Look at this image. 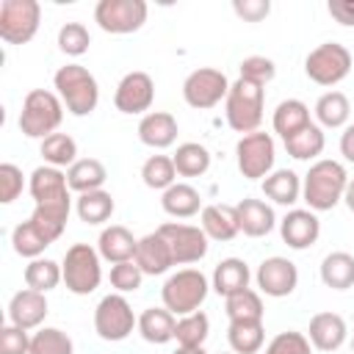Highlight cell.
Masks as SVG:
<instances>
[{"label":"cell","instance_id":"obj_36","mask_svg":"<svg viewBox=\"0 0 354 354\" xmlns=\"http://www.w3.org/2000/svg\"><path fill=\"white\" fill-rule=\"evenodd\" d=\"M348 113H351V105H348L346 94H340V91H326L315 102V116H318V122L324 127H340V124H346Z\"/></svg>","mask_w":354,"mask_h":354},{"label":"cell","instance_id":"obj_23","mask_svg":"<svg viewBox=\"0 0 354 354\" xmlns=\"http://www.w3.org/2000/svg\"><path fill=\"white\" fill-rule=\"evenodd\" d=\"M202 230L213 241H232L241 232L235 207L232 205H207V207H202Z\"/></svg>","mask_w":354,"mask_h":354},{"label":"cell","instance_id":"obj_2","mask_svg":"<svg viewBox=\"0 0 354 354\" xmlns=\"http://www.w3.org/2000/svg\"><path fill=\"white\" fill-rule=\"evenodd\" d=\"M55 88H58V97L64 100L66 111L75 113V116H86V113H91L97 108V100H100L97 80L80 64L61 66L55 72Z\"/></svg>","mask_w":354,"mask_h":354},{"label":"cell","instance_id":"obj_45","mask_svg":"<svg viewBox=\"0 0 354 354\" xmlns=\"http://www.w3.org/2000/svg\"><path fill=\"white\" fill-rule=\"evenodd\" d=\"M274 75H277V66L266 55H249V58L241 61V77L249 80V83L266 86L268 80H274Z\"/></svg>","mask_w":354,"mask_h":354},{"label":"cell","instance_id":"obj_10","mask_svg":"<svg viewBox=\"0 0 354 354\" xmlns=\"http://www.w3.org/2000/svg\"><path fill=\"white\" fill-rule=\"evenodd\" d=\"M136 324L138 321H136L127 299L119 293L105 296L94 310V329L102 340H124Z\"/></svg>","mask_w":354,"mask_h":354},{"label":"cell","instance_id":"obj_1","mask_svg":"<svg viewBox=\"0 0 354 354\" xmlns=\"http://www.w3.org/2000/svg\"><path fill=\"white\" fill-rule=\"evenodd\" d=\"M346 185H348L346 169L337 160H318L310 166L304 177V185H301L304 202L313 210H332L343 199Z\"/></svg>","mask_w":354,"mask_h":354},{"label":"cell","instance_id":"obj_31","mask_svg":"<svg viewBox=\"0 0 354 354\" xmlns=\"http://www.w3.org/2000/svg\"><path fill=\"white\" fill-rule=\"evenodd\" d=\"M263 194L277 205H293L301 194V183H299L296 171L279 169V171H274L263 180Z\"/></svg>","mask_w":354,"mask_h":354},{"label":"cell","instance_id":"obj_29","mask_svg":"<svg viewBox=\"0 0 354 354\" xmlns=\"http://www.w3.org/2000/svg\"><path fill=\"white\" fill-rule=\"evenodd\" d=\"M321 279L332 290H346L354 285V257L348 252H332L321 263Z\"/></svg>","mask_w":354,"mask_h":354},{"label":"cell","instance_id":"obj_37","mask_svg":"<svg viewBox=\"0 0 354 354\" xmlns=\"http://www.w3.org/2000/svg\"><path fill=\"white\" fill-rule=\"evenodd\" d=\"M111 213H113V199L102 188L100 191L80 194V199H77V216H80V221H86V224H102V221L111 218Z\"/></svg>","mask_w":354,"mask_h":354},{"label":"cell","instance_id":"obj_6","mask_svg":"<svg viewBox=\"0 0 354 354\" xmlns=\"http://www.w3.org/2000/svg\"><path fill=\"white\" fill-rule=\"evenodd\" d=\"M64 282L72 293L77 296H86V293H94L100 279H102V271H100V254L88 246V243H75L66 249V257H64Z\"/></svg>","mask_w":354,"mask_h":354},{"label":"cell","instance_id":"obj_21","mask_svg":"<svg viewBox=\"0 0 354 354\" xmlns=\"http://www.w3.org/2000/svg\"><path fill=\"white\" fill-rule=\"evenodd\" d=\"M138 138L152 149H166L177 138V119L166 111H152L138 122Z\"/></svg>","mask_w":354,"mask_h":354},{"label":"cell","instance_id":"obj_9","mask_svg":"<svg viewBox=\"0 0 354 354\" xmlns=\"http://www.w3.org/2000/svg\"><path fill=\"white\" fill-rule=\"evenodd\" d=\"M94 19L105 33H133L147 22L144 0H100Z\"/></svg>","mask_w":354,"mask_h":354},{"label":"cell","instance_id":"obj_48","mask_svg":"<svg viewBox=\"0 0 354 354\" xmlns=\"http://www.w3.org/2000/svg\"><path fill=\"white\" fill-rule=\"evenodd\" d=\"M0 354H30V337L19 326H3L0 329Z\"/></svg>","mask_w":354,"mask_h":354},{"label":"cell","instance_id":"obj_14","mask_svg":"<svg viewBox=\"0 0 354 354\" xmlns=\"http://www.w3.org/2000/svg\"><path fill=\"white\" fill-rule=\"evenodd\" d=\"M152 100H155V83L147 72L124 75L113 94V105L122 113H144V111H149Z\"/></svg>","mask_w":354,"mask_h":354},{"label":"cell","instance_id":"obj_49","mask_svg":"<svg viewBox=\"0 0 354 354\" xmlns=\"http://www.w3.org/2000/svg\"><path fill=\"white\" fill-rule=\"evenodd\" d=\"M22 191V171L14 163H0V202L8 205Z\"/></svg>","mask_w":354,"mask_h":354},{"label":"cell","instance_id":"obj_13","mask_svg":"<svg viewBox=\"0 0 354 354\" xmlns=\"http://www.w3.org/2000/svg\"><path fill=\"white\" fill-rule=\"evenodd\" d=\"M158 232L166 238L174 263H196L207 254V235L199 227L191 224H177V221H166L158 227Z\"/></svg>","mask_w":354,"mask_h":354},{"label":"cell","instance_id":"obj_46","mask_svg":"<svg viewBox=\"0 0 354 354\" xmlns=\"http://www.w3.org/2000/svg\"><path fill=\"white\" fill-rule=\"evenodd\" d=\"M141 277H144V271L138 268V263H136V260L113 263V268H111V285H113L116 290H122V293L141 288Z\"/></svg>","mask_w":354,"mask_h":354},{"label":"cell","instance_id":"obj_41","mask_svg":"<svg viewBox=\"0 0 354 354\" xmlns=\"http://www.w3.org/2000/svg\"><path fill=\"white\" fill-rule=\"evenodd\" d=\"M41 155L50 166H72L75 163V155H77V144L75 138H69L66 133H53L41 141Z\"/></svg>","mask_w":354,"mask_h":354},{"label":"cell","instance_id":"obj_26","mask_svg":"<svg viewBox=\"0 0 354 354\" xmlns=\"http://www.w3.org/2000/svg\"><path fill=\"white\" fill-rule=\"evenodd\" d=\"M108 171L100 160L94 158H83V160H75L66 171V183L72 191H80V194H88V191H100L102 183H105Z\"/></svg>","mask_w":354,"mask_h":354},{"label":"cell","instance_id":"obj_8","mask_svg":"<svg viewBox=\"0 0 354 354\" xmlns=\"http://www.w3.org/2000/svg\"><path fill=\"white\" fill-rule=\"evenodd\" d=\"M41 8L36 0H3L0 3V39L8 44H25L39 30Z\"/></svg>","mask_w":354,"mask_h":354},{"label":"cell","instance_id":"obj_28","mask_svg":"<svg viewBox=\"0 0 354 354\" xmlns=\"http://www.w3.org/2000/svg\"><path fill=\"white\" fill-rule=\"evenodd\" d=\"M213 288L221 296H232V293L249 288V268H246V263L238 260V257L221 260L216 266V271H213Z\"/></svg>","mask_w":354,"mask_h":354},{"label":"cell","instance_id":"obj_50","mask_svg":"<svg viewBox=\"0 0 354 354\" xmlns=\"http://www.w3.org/2000/svg\"><path fill=\"white\" fill-rule=\"evenodd\" d=\"M232 8H235V14L243 17L246 22H260L263 17H268L271 3H268V0H235Z\"/></svg>","mask_w":354,"mask_h":354},{"label":"cell","instance_id":"obj_34","mask_svg":"<svg viewBox=\"0 0 354 354\" xmlns=\"http://www.w3.org/2000/svg\"><path fill=\"white\" fill-rule=\"evenodd\" d=\"M285 149L296 160H310V158L321 155L324 152V133H321V127L318 124H307L296 136L285 138Z\"/></svg>","mask_w":354,"mask_h":354},{"label":"cell","instance_id":"obj_52","mask_svg":"<svg viewBox=\"0 0 354 354\" xmlns=\"http://www.w3.org/2000/svg\"><path fill=\"white\" fill-rule=\"evenodd\" d=\"M340 152L346 155V160H351V163H354V124H351V127H346V133L340 136Z\"/></svg>","mask_w":354,"mask_h":354},{"label":"cell","instance_id":"obj_33","mask_svg":"<svg viewBox=\"0 0 354 354\" xmlns=\"http://www.w3.org/2000/svg\"><path fill=\"white\" fill-rule=\"evenodd\" d=\"M263 324L260 321H230L227 340L235 354H254L263 346Z\"/></svg>","mask_w":354,"mask_h":354},{"label":"cell","instance_id":"obj_32","mask_svg":"<svg viewBox=\"0 0 354 354\" xmlns=\"http://www.w3.org/2000/svg\"><path fill=\"white\" fill-rule=\"evenodd\" d=\"M171 160H174L177 174H183V177H199L210 169V152L196 141L180 144L177 152L171 155Z\"/></svg>","mask_w":354,"mask_h":354},{"label":"cell","instance_id":"obj_11","mask_svg":"<svg viewBox=\"0 0 354 354\" xmlns=\"http://www.w3.org/2000/svg\"><path fill=\"white\" fill-rule=\"evenodd\" d=\"M230 94V83H227V75L218 72V69H210V66H202V69H194L185 83H183V97L191 108H213L216 102H221V97Z\"/></svg>","mask_w":354,"mask_h":354},{"label":"cell","instance_id":"obj_54","mask_svg":"<svg viewBox=\"0 0 354 354\" xmlns=\"http://www.w3.org/2000/svg\"><path fill=\"white\" fill-rule=\"evenodd\" d=\"M174 354H207V351H205L202 346H199V348H183V346H180V348H177Z\"/></svg>","mask_w":354,"mask_h":354},{"label":"cell","instance_id":"obj_5","mask_svg":"<svg viewBox=\"0 0 354 354\" xmlns=\"http://www.w3.org/2000/svg\"><path fill=\"white\" fill-rule=\"evenodd\" d=\"M160 296H163V304H166L169 313L191 315V313H196V307L207 296V279L196 268H183V271H177L166 279Z\"/></svg>","mask_w":354,"mask_h":354},{"label":"cell","instance_id":"obj_27","mask_svg":"<svg viewBox=\"0 0 354 354\" xmlns=\"http://www.w3.org/2000/svg\"><path fill=\"white\" fill-rule=\"evenodd\" d=\"M163 210L174 218H188L194 213H199L202 207V196L194 185H185V183H174L171 188L163 191Z\"/></svg>","mask_w":354,"mask_h":354},{"label":"cell","instance_id":"obj_30","mask_svg":"<svg viewBox=\"0 0 354 354\" xmlns=\"http://www.w3.org/2000/svg\"><path fill=\"white\" fill-rule=\"evenodd\" d=\"M307 124H313V122H310V111H307V105L301 100H285V102L277 105V111H274V130L282 136V141L296 136Z\"/></svg>","mask_w":354,"mask_h":354},{"label":"cell","instance_id":"obj_42","mask_svg":"<svg viewBox=\"0 0 354 354\" xmlns=\"http://www.w3.org/2000/svg\"><path fill=\"white\" fill-rule=\"evenodd\" d=\"M141 177L149 188L155 191H166L174 185V177H177V169H174V160L166 158V155H152L144 166H141Z\"/></svg>","mask_w":354,"mask_h":354},{"label":"cell","instance_id":"obj_53","mask_svg":"<svg viewBox=\"0 0 354 354\" xmlns=\"http://www.w3.org/2000/svg\"><path fill=\"white\" fill-rule=\"evenodd\" d=\"M343 199H346V207L354 213V180H348V185H346V194H343Z\"/></svg>","mask_w":354,"mask_h":354},{"label":"cell","instance_id":"obj_20","mask_svg":"<svg viewBox=\"0 0 354 354\" xmlns=\"http://www.w3.org/2000/svg\"><path fill=\"white\" fill-rule=\"evenodd\" d=\"M310 343L318 351H335L346 343V321L337 313H315L310 318Z\"/></svg>","mask_w":354,"mask_h":354},{"label":"cell","instance_id":"obj_25","mask_svg":"<svg viewBox=\"0 0 354 354\" xmlns=\"http://www.w3.org/2000/svg\"><path fill=\"white\" fill-rule=\"evenodd\" d=\"M174 326H177L174 313H169L166 307H149V310H144L141 318H138V332H141V337H144L147 343H155V346L169 343V340L174 337Z\"/></svg>","mask_w":354,"mask_h":354},{"label":"cell","instance_id":"obj_17","mask_svg":"<svg viewBox=\"0 0 354 354\" xmlns=\"http://www.w3.org/2000/svg\"><path fill=\"white\" fill-rule=\"evenodd\" d=\"M44 315H47V299H44V293L30 290V288L14 293V299L8 304V318H11L14 326H19V329L28 332V329L39 326L44 321Z\"/></svg>","mask_w":354,"mask_h":354},{"label":"cell","instance_id":"obj_44","mask_svg":"<svg viewBox=\"0 0 354 354\" xmlns=\"http://www.w3.org/2000/svg\"><path fill=\"white\" fill-rule=\"evenodd\" d=\"M88 44H91V36L86 30V25H80V22H66L58 30V47L66 55H83L88 50Z\"/></svg>","mask_w":354,"mask_h":354},{"label":"cell","instance_id":"obj_51","mask_svg":"<svg viewBox=\"0 0 354 354\" xmlns=\"http://www.w3.org/2000/svg\"><path fill=\"white\" fill-rule=\"evenodd\" d=\"M326 8L340 25H354V0H329Z\"/></svg>","mask_w":354,"mask_h":354},{"label":"cell","instance_id":"obj_35","mask_svg":"<svg viewBox=\"0 0 354 354\" xmlns=\"http://www.w3.org/2000/svg\"><path fill=\"white\" fill-rule=\"evenodd\" d=\"M64 279V271L55 260H30L28 268H25V285L30 290H39V293H47L53 290L58 282Z\"/></svg>","mask_w":354,"mask_h":354},{"label":"cell","instance_id":"obj_18","mask_svg":"<svg viewBox=\"0 0 354 354\" xmlns=\"http://www.w3.org/2000/svg\"><path fill=\"white\" fill-rule=\"evenodd\" d=\"M30 196L36 205H50V202H69V183L66 174H61L55 166H39L30 174Z\"/></svg>","mask_w":354,"mask_h":354},{"label":"cell","instance_id":"obj_16","mask_svg":"<svg viewBox=\"0 0 354 354\" xmlns=\"http://www.w3.org/2000/svg\"><path fill=\"white\" fill-rule=\"evenodd\" d=\"M282 241L290 246V249H307L318 241L321 235V221L315 218V213L310 210H290L285 218H282Z\"/></svg>","mask_w":354,"mask_h":354},{"label":"cell","instance_id":"obj_38","mask_svg":"<svg viewBox=\"0 0 354 354\" xmlns=\"http://www.w3.org/2000/svg\"><path fill=\"white\" fill-rule=\"evenodd\" d=\"M207 329H210V321L205 313H191V315H183L174 326V337L183 348H199L207 337Z\"/></svg>","mask_w":354,"mask_h":354},{"label":"cell","instance_id":"obj_12","mask_svg":"<svg viewBox=\"0 0 354 354\" xmlns=\"http://www.w3.org/2000/svg\"><path fill=\"white\" fill-rule=\"evenodd\" d=\"M238 169L246 180L268 177L274 166V138L268 133H249L238 141Z\"/></svg>","mask_w":354,"mask_h":354},{"label":"cell","instance_id":"obj_43","mask_svg":"<svg viewBox=\"0 0 354 354\" xmlns=\"http://www.w3.org/2000/svg\"><path fill=\"white\" fill-rule=\"evenodd\" d=\"M30 354H72V340L66 332L47 326L30 337Z\"/></svg>","mask_w":354,"mask_h":354},{"label":"cell","instance_id":"obj_22","mask_svg":"<svg viewBox=\"0 0 354 354\" xmlns=\"http://www.w3.org/2000/svg\"><path fill=\"white\" fill-rule=\"evenodd\" d=\"M235 213H238V227L243 235L249 238H260V235H268L274 230V210L260 202V199H243L235 205Z\"/></svg>","mask_w":354,"mask_h":354},{"label":"cell","instance_id":"obj_4","mask_svg":"<svg viewBox=\"0 0 354 354\" xmlns=\"http://www.w3.org/2000/svg\"><path fill=\"white\" fill-rule=\"evenodd\" d=\"M227 122L235 133H254L263 122V86L238 77L227 94Z\"/></svg>","mask_w":354,"mask_h":354},{"label":"cell","instance_id":"obj_47","mask_svg":"<svg viewBox=\"0 0 354 354\" xmlns=\"http://www.w3.org/2000/svg\"><path fill=\"white\" fill-rule=\"evenodd\" d=\"M266 354H310V340L301 332H279L268 343Z\"/></svg>","mask_w":354,"mask_h":354},{"label":"cell","instance_id":"obj_39","mask_svg":"<svg viewBox=\"0 0 354 354\" xmlns=\"http://www.w3.org/2000/svg\"><path fill=\"white\" fill-rule=\"evenodd\" d=\"M11 243H14V252H17V254H22V257H39V254L50 246V241L39 232V227H36L30 218L14 227Z\"/></svg>","mask_w":354,"mask_h":354},{"label":"cell","instance_id":"obj_55","mask_svg":"<svg viewBox=\"0 0 354 354\" xmlns=\"http://www.w3.org/2000/svg\"><path fill=\"white\" fill-rule=\"evenodd\" d=\"M351 346H354V343H351Z\"/></svg>","mask_w":354,"mask_h":354},{"label":"cell","instance_id":"obj_40","mask_svg":"<svg viewBox=\"0 0 354 354\" xmlns=\"http://www.w3.org/2000/svg\"><path fill=\"white\" fill-rule=\"evenodd\" d=\"M227 315H230V321H260L263 301L252 288H243V290L227 296Z\"/></svg>","mask_w":354,"mask_h":354},{"label":"cell","instance_id":"obj_7","mask_svg":"<svg viewBox=\"0 0 354 354\" xmlns=\"http://www.w3.org/2000/svg\"><path fill=\"white\" fill-rule=\"evenodd\" d=\"M304 72L313 83L318 86H335L340 83L348 72H351V53L337 44V41H326V44H318L307 61H304Z\"/></svg>","mask_w":354,"mask_h":354},{"label":"cell","instance_id":"obj_24","mask_svg":"<svg viewBox=\"0 0 354 354\" xmlns=\"http://www.w3.org/2000/svg\"><path fill=\"white\" fill-rule=\"evenodd\" d=\"M136 249L138 241L133 238V232L122 224H111L108 230H102L100 235V254L111 263H124V260H136Z\"/></svg>","mask_w":354,"mask_h":354},{"label":"cell","instance_id":"obj_19","mask_svg":"<svg viewBox=\"0 0 354 354\" xmlns=\"http://www.w3.org/2000/svg\"><path fill=\"white\" fill-rule=\"evenodd\" d=\"M136 263L144 274H163L169 271V266H174V257H171V249L166 243V238L160 232H149L138 241V249H136Z\"/></svg>","mask_w":354,"mask_h":354},{"label":"cell","instance_id":"obj_3","mask_svg":"<svg viewBox=\"0 0 354 354\" xmlns=\"http://www.w3.org/2000/svg\"><path fill=\"white\" fill-rule=\"evenodd\" d=\"M64 111H61V100L53 91L44 88H33L28 91L25 102H22V113H19V130L28 138H47L55 133V127L61 124Z\"/></svg>","mask_w":354,"mask_h":354},{"label":"cell","instance_id":"obj_15","mask_svg":"<svg viewBox=\"0 0 354 354\" xmlns=\"http://www.w3.org/2000/svg\"><path fill=\"white\" fill-rule=\"evenodd\" d=\"M296 282H299V271L288 257H268L257 268V285L266 296H274V299L288 296L293 293Z\"/></svg>","mask_w":354,"mask_h":354}]
</instances>
